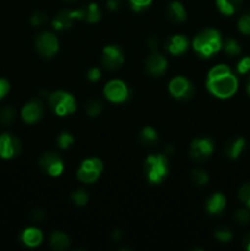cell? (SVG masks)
Segmentation results:
<instances>
[{
  "label": "cell",
  "mask_w": 250,
  "mask_h": 251,
  "mask_svg": "<svg viewBox=\"0 0 250 251\" xmlns=\"http://www.w3.org/2000/svg\"><path fill=\"white\" fill-rule=\"evenodd\" d=\"M74 17L71 16L70 10H61L56 14L55 19L53 20V27L55 29H68L73 25Z\"/></svg>",
  "instance_id": "e0dca14e"
},
{
  "label": "cell",
  "mask_w": 250,
  "mask_h": 251,
  "mask_svg": "<svg viewBox=\"0 0 250 251\" xmlns=\"http://www.w3.org/2000/svg\"><path fill=\"white\" fill-rule=\"evenodd\" d=\"M46 21L47 16L46 14L42 11H36L31 17V24L33 25V26H41V25H43Z\"/></svg>",
  "instance_id": "e575fe53"
},
{
  "label": "cell",
  "mask_w": 250,
  "mask_h": 251,
  "mask_svg": "<svg viewBox=\"0 0 250 251\" xmlns=\"http://www.w3.org/2000/svg\"><path fill=\"white\" fill-rule=\"evenodd\" d=\"M100 19V11L97 4H90L86 7L85 20L87 22H97Z\"/></svg>",
  "instance_id": "cb8c5ba5"
},
{
  "label": "cell",
  "mask_w": 250,
  "mask_h": 251,
  "mask_svg": "<svg viewBox=\"0 0 250 251\" xmlns=\"http://www.w3.org/2000/svg\"><path fill=\"white\" fill-rule=\"evenodd\" d=\"M140 141L145 145V146H154L158 142V135H157L156 130L152 127L147 126L142 129L141 134H140Z\"/></svg>",
  "instance_id": "603a6c76"
},
{
  "label": "cell",
  "mask_w": 250,
  "mask_h": 251,
  "mask_svg": "<svg viewBox=\"0 0 250 251\" xmlns=\"http://www.w3.org/2000/svg\"><path fill=\"white\" fill-rule=\"evenodd\" d=\"M193 180L194 183L196 184L198 186H203L207 184L208 181V176L207 172L203 171V169H194L193 171Z\"/></svg>",
  "instance_id": "83f0119b"
},
{
  "label": "cell",
  "mask_w": 250,
  "mask_h": 251,
  "mask_svg": "<svg viewBox=\"0 0 250 251\" xmlns=\"http://www.w3.org/2000/svg\"><path fill=\"white\" fill-rule=\"evenodd\" d=\"M213 151V141L211 139H196L190 145V157L196 162H201L211 156Z\"/></svg>",
  "instance_id": "7c38bea8"
},
{
  "label": "cell",
  "mask_w": 250,
  "mask_h": 251,
  "mask_svg": "<svg viewBox=\"0 0 250 251\" xmlns=\"http://www.w3.org/2000/svg\"><path fill=\"white\" fill-rule=\"evenodd\" d=\"M15 112L11 107H4L0 110V125H10L14 120Z\"/></svg>",
  "instance_id": "484cf974"
},
{
  "label": "cell",
  "mask_w": 250,
  "mask_h": 251,
  "mask_svg": "<svg viewBox=\"0 0 250 251\" xmlns=\"http://www.w3.org/2000/svg\"><path fill=\"white\" fill-rule=\"evenodd\" d=\"M234 221L240 226H245L250 221V213L247 210H238L234 215Z\"/></svg>",
  "instance_id": "f546056e"
},
{
  "label": "cell",
  "mask_w": 250,
  "mask_h": 251,
  "mask_svg": "<svg viewBox=\"0 0 250 251\" xmlns=\"http://www.w3.org/2000/svg\"><path fill=\"white\" fill-rule=\"evenodd\" d=\"M87 77L90 81H98L100 77V71L98 68H92L88 70Z\"/></svg>",
  "instance_id": "74e56055"
},
{
  "label": "cell",
  "mask_w": 250,
  "mask_h": 251,
  "mask_svg": "<svg viewBox=\"0 0 250 251\" xmlns=\"http://www.w3.org/2000/svg\"><path fill=\"white\" fill-rule=\"evenodd\" d=\"M44 105L39 100H32L22 108V119L28 124H33V123L38 122L41 117L43 115Z\"/></svg>",
  "instance_id": "4fadbf2b"
},
{
  "label": "cell",
  "mask_w": 250,
  "mask_h": 251,
  "mask_svg": "<svg viewBox=\"0 0 250 251\" xmlns=\"http://www.w3.org/2000/svg\"><path fill=\"white\" fill-rule=\"evenodd\" d=\"M103 169V163L98 158H88L85 159L78 168L77 178L82 183H95L100 176V172Z\"/></svg>",
  "instance_id": "5b68a950"
},
{
  "label": "cell",
  "mask_w": 250,
  "mask_h": 251,
  "mask_svg": "<svg viewBox=\"0 0 250 251\" xmlns=\"http://www.w3.org/2000/svg\"><path fill=\"white\" fill-rule=\"evenodd\" d=\"M169 92L173 97H175L179 100H189L194 96V87L185 77H174L169 82Z\"/></svg>",
  "instance_id": "8992f818"
},
{
  "label": "cell",
  "mask_w": 250,
  "mask_h": 251,
  "mask_svg": "<svg viewBox=\"0 0 250 251\" xmlns=\"http://www.w3.org/2000/svg\"><path fill=\"white\" fill-rule=\"evenodd\" d=\"M168 19L173 22H183L186 19V12L183 5L179 1H173L167 9Z\"/></svg>",
  "instance_id": "ac0fdd59"
},
{
  "label": "cell",
  "mask_w": 250,
  "mask_h": 251,
  "mask_svg": "<svg viewBox=\"0 0 250 251\" xmlns=\"http://www.w3.org/2000/svg\"><path fill=\"white\" fill-rule=\"evenodd\" d=\"M239 199L248 205L250 208V183L243 185L239 190Z\"/></svg>",
  "instance_id": "836d02e7"
},
{
  "label": "cell",
  "mask_w": 250,
  "mask_h": 251,
  "mask_svg": "<svg viewBox=\"0 0 250 251\" xmlns=\"http://www.w3.org/2000/svg\"><path fill=\"white\" fill-rule=\"evenodd\" d=\"M71 200L77 206H85L88 201V195L85 190H76L71 194Z\"/></svg>",
  "instance_id": "f1b7e54d"
},
{
  "label": "cell",
  "mask_w": 250,
  "mask_h": 251,
  "mask_svg": "<svg viewBox=\"0 0 250 251\" xmlns=\"http://www.w3.org/2000/svg\"><path fill=\"white\" fill-rule=\"evenodd\" d=\"M238 26H239V29L243 33L250 34V15H243L239 19V21H238Z\"/></svg>",
  "instance_id": "d6a6232c"
},
{
  "label": "cell",
  "mask_w": 250,
  "mask_h": 251,
  "mask_svg": "<svg viewBox=\"0 0 250 251\" xmlns=\"http://www.w3.org/2000/svg\"><path fill=\"white\" fill-rule=\"evenodd\" d=\"M188 38L185 36H181V34L173 36L167 42V49L173 55H179V54L184 53L186 50V48H188Z\"/></svg>",
  "instance_id": "9a60e30c"
},
{
  "label": "cell",
  "mask_w": 250,
  "mask_h": 251,
  "mask_svg": "<svg viewBox=\"0 0 250 251\" xmlns=\"http://www.w3.org/2000/svg\"><path fill=\"white\" fill-rule=\"evenodd\" d=\"M193 47L198 54L203 58H208L213 53L218 51L222 47L220 32L216 29H205L195 37Z\"/></svg>",
  "instance_id": "7a4b0ae2"
},
{
  "label": "cell",
  "mask_w": 250,
  "mask_h": 251,
  "mask_svg": "<svg viewBox=\"0 0 250 251\" xmlns=\"http://www.w3.org/2000/svg\"><path fill=\"white\" fill-rule=\"evenodd\" d=\"M248 14H249V15H250V11H249V12H248Z\"/></svg>",
  "instance_id": "7dc6e473"
},
{
  "label": "cell",
  "mask_w": 250,
  "mask_h": 251,
  "mask_svg": "<svg viewBox=\"0 0 250 251\" xmlns=\"http://www.w3.org/2000/svg\"><path fill=\"white\" fill-rule=\"evenodd\" d=\"M104 95L110 102L123 103L129 98L130 91L127 86L120 80H113L105 85Z\"/></svg>",
  "instance_id": "ba28073f"
},
{
  "label": "cell",
  "mask_w": 250,
  "mask_h": 251,
  "mask_svg": "<svg viewBox=\"0 0 250 251\" xmlns=\"http://www.w3.org/2000/svg\"><path fill=\"white\" fill-rule=\"evenodd\" d=\"M120 237H122V232L120 230H114V233H113V239L119 240Z\"/></svg>",
  "instance_id": "ee69618b"
},
{
  "label": "cell",
  "mask_w": 250,
  "mask_h": 251,
  "mask_svg": "<svg viewBox=\"0 0 250 251\" xmlns=\"http://www.w3.org/2000/svg\"><path fill=\"white\" fill-rule=\"evenodd\" d=\"M167 60L159 53H152L146 60V70L151 76L158 77L166 71Z\"/></svg>",
  "instance_id": "5bb4252c"
},
{
  "label": "cell",
  "mask_w": 250,
  "mask_h": 251,
  "mask_svg": "<svg viewBox=\"0 0 250 251\" xmlns=\"http://www.w3.org/2000/svg\"><path fill=\"white\" fill-rule=\"evenodd\" d=\"M238 87V81L235 76L230 73L227 65H216L208 73L207 90L212 95L220 98H228L234 95Z\"/></svg>",
  "instance_id": "6da1fadb"
},
{
  "label": "cell",
  "mask_w": 250,
  "mask_h": 251,
  "mask_svg": "<svg viewBox=\"0 0 250 251\" xmlns=\"http://www.w3.org/2000/svg\"><path fill=\"white\" fill-rule=\"evenodd\" d=\"M223 48H225V53L230 56L238 55L242 51V48L235 39H225V43H223Z\"/></svg>",
  "instance_id": "d4e9b609"
},
{
  "label": "cell",
  "mask_w": 250,
  "mask_h": 251,
  "mask_svg": "<svg viewBox=\"0 0 250 251\" xmlns=\"http://www.w3.org/2000/svg\"><path fill=\"white\" fill-rule=\"evenodd\" d=\"M215 237L216 239H218L220 242L222 243H228L230 242V239H232V233H230L229 229H227V228H221V229H217L215 233Z\"/></svg>",
  "instance_id": "1f68e13d"
},
{
  "label": "cell",
  "mask_w": 250,
  "mask_h": 251,
  "mask_svg": "<svg viewBox=\"0 0 250 251\" xmlns=\"http://www.w3.org/2000/svg\"><path fill=\"white\" fill-rule=\"evenodd\" d=\"M74 142V137L71 136L70 134H68V132H63V134L59 135L58 137V145L60 149L65 150L68 149L69 146H71Z\"/></svg>",
  "instance_id": "4dcf8cb0"
},
{
  "label": "cell",
  "mask_w": 250,
  "mask_h": 251,
  "mask_svg": "<svg viewBox=\"0 0 250 251\" xmlns=\"http://www.w3.org/2000/svg\"><path fill=\"white\" fill-rule=\"evenodd\" d=\"M39 166L46 173L51 176H60L64 171L63 159L55 152H46L39 159Z\"/></svg>",
  "instance_id": "9c48e42d"
},
{
  "label": "cell",
  "mask_w": 250,
  "mask_h": 251,
  "mask_svg": "<svg viewBox=\"0 0 250 251\" xmlns=\"http://www.w3.org/2000/svg\"><path fill=\"white\" fill-rule=\"evenodd\" d=\"M50 247L53 250H64L69 247L70 244V239L66 234L61 232H54L53 234L50 235Z\"/></svg>",
  "instance_id": "7402d4cb"
},
{
  "label": "cell",
  "mask_w": 250,
  "mask_h": 251,
  "mask_svg": "<svg viewBox=\"0 0 250 251\" xmlns=\"http://www.w3.org/2000/svg\"><path fill=\"white\" fill-rule=\"evenodd\" d=\"M107 6L109 10H117L119 7V0H108Z\"/></svg>",
  "instance_id": "60d3db41"
},
{
  "label": "cell",
  "mask_w": 250,
  "mask_h": 251,
  "mask_svg": "<svg viewBox=\"0 0 250 251\" xmlns=\"http://www.w3.org/2000/svg\"><path fill=\"white\" fill-rule=\"evenodd\" d=\"M65 1H69V2H71V1H75V0H65Z\"/></svg>",
  "instance_id": "bcb514c9"
},
{
  "label": "cell",
  "mask_w": 250,
  "mask_h": 251,
  "mask_svg": "<svg viewBox=\"0 0 250 251\" xmlns=\"http://www.w3.org/2000/svg\"><path fill=\"white\" fill-rule=\"evenodd\" d=\"M123 61H124V55H123V50L118 46H107L103 49L102 55V64L107 70L114 71L122 66Z\"/></svg>",
  "instance_id": "30bf717a"
},
{
  "label": "cell",
  "mask_w": 250,
  "mask_h": 251,
  "mask_svg": "<svg viewBox=\"0 0 250 251\" xmlns=\"http://www.w3.org/2000/svg\"><path fill=\"white\" fill-rule=\"evenodd\" d=\"M149 44H150V48H151V49H156L157 48V44H158V41H157L156 37H151V38H150Z\"/></svg>",
  "instance_id": "b9f144b4"
},
{
  "label": "cell",
  "mask_w": 250,
  "mask_h": 251,
  "mask_svg": "<svg viewBox=\"0 0 250 251\" xmlns=\"http://www.w3.org/2000/svg\"><path fill=\"white\" fill-rule=\"evenodd\" d=\"M245 141L242 137H238V139L232 140V141L228 142L225 147V154L230 159L238 158L240 153H242L243 149H244Z\"/></svg>",
  "instance_id": "d6986e66"
},
{
  "label": "cell",
  "mask_w": 250,
  "mask_h": 251,
  "mask_svg": "<svg viewBox=\"0 0 250 251\" xmlns=\"http://www.w3.org/2000/svg\"><path fill=\"white\" fill-rule=\"evenodd\" d=\"M21 240L27 247L34 248L41 244L42 240H43V235H42L41 230L37 229V228H27L22 232Z\"/></svg>",
  "instance_id": "2e32d148"
},
{
  "label": "cell",
  "mask_w": 250,
  "mask_h": 251,
  "mask_svg": "<svg viewBox=\"0 0 250 251\" xmlns=\"http://www.w3.org/2000/svg\"><path fill=\"white\" fill-rule=\"evenodd\" d=\"M152 0H130L132 10H135V11H140V10L145 9V7L149 6Z\"/></svg>",
  "instance_id": "d590c367"
},
{
  "label": "cell",
  "mask_w": 250,
  "mask_h": 251,
  "mask_svg": "<svg viewBox=\"0 0 250 251\" xmlns=\"http://www.w3.org/2000/svg\"><path fill=\"white\" fill-rule=\"evenodd\" d=\"M243 243H244L245 248H247V250L250 251V233H248L247 235L244 237V240H243Z\"/></svg>",
  "instance_id": "7bdbcfd3"
},
{
  "label": "cell",
  "mask_w": 250,
  "mask_h": 251,
  "mask_svg": "<svg viewBox=\"0 0 250 251\" xmlns=\"http://www.w3.org/2000/svg\"><path fill=\"white\" fill-rule=\"evenodd\" d=\"M32 218L34 221H37V222H39V221H42L44 218V212L42 210H34L32 212Z\"/></svg>",
  "instance_id": "ab89813d"
},
{
  "label": "cell",
  "mask_w": 250,
  "mask_h": 251,
  "mask_svg": "<svg viewBox=\"0 0 250 251\" xmlns=\"http://www.w3.org/2000/svg\"><path fill=\"white\" fill-rule=\"evenodd\" d=\"M216 4L222 14L232 15L242 7L243 0H216Z\"/></svg>",
  "instance_id": "44dd1931"
},
{
  "label": "cell",
  "mask_w": 250,
  "mask_h": 251,
  "mask_svg": "<svg viewBox=\"0 0 250 251\" xmlns=\"http://www.w3.org/2000/svg\"><path fill=\"white\" fill-rule=\"evenodd\" d=\"M237 69L240 74L248 73V71L250 70V58L249 56H247V58H243L242 60L238 63Z\"/></svg>",
  "instance_id": "8d00e7d4"
},
{
  "label": "cell",
  "mask_w": 250,
  "mask_h": 251,
  "mask_svg": "<svg viewBox=\"0 0 250 251\" xmlns=\"http://www.w3.org/2000/svg\"><path fill=\"white\" fill-rule=\"evenodd\" d=\"M36 49L41 55L46 56V58H50L59 49L58 38L53 33H49V32L38 34L36 38Z\"/></svg>",
  "instance_id": "52a82bcc"
},
{
  "label": "cell",
  "mask_w": 250,
  "mask_h": 251,
  "mask_svg": "<svg viewBox=\"0 0 250 251\" xmlns=\"http://www.w3.org/2000/svg\"><path fill=\"white\" fill-rule=\"evenodd\" d=\"M225 198L221 193H216L208 199L207 205H206V208H207L208 212L211 215H217L221 211L225 208Z\"/></svg>",
  "instance_id": "ffe728a7"
},
{
  "label": "cell",
  "mask_w": 250,
  "mask_h": 251,
  "mask_svg": "<svg viewBox=\"0 0 250 251\" xmlns=\"http://www.w3.org/2000/svg\"><path fill=\"white\" fill-rule=\"evenodd\" d=\"M48 103L50 109L58 115L71 114L76 109L75 98L68 92L64 91H56L48 96Z\"/></svg>",
  "instance_id": "277c9868"
},
{
  "label": "cell",
  "mask_w": 250,
  "mask_h": 251,
  "mask_svg": "<svg viewBox=\"0 0 250 251\" xmlns=\"http://www.w3.org/2000/svg\"><path fill=\"white\" fill-rule=\"evenodd\" d=\"M21 142L11 134H2L0 136V157L5 159L19 156L21 152Z\"/></svg>",
  "instance_id": "8fae6325"
},
{
  "label": "cell",
  "mask_w": 250,
  "mask_h": 251,
  "mask_svg": "<svg viewBox=\"0 0 250 251\" xmlns=\"http://www.w3.org/2000/svg\"><path fill=\"white\" fill-rule=\"evenodd\" d=\"M145 173L151 184H159L168 173V159L163 154L147 157L145 162Z\"/></svg>",
  "instance_id": "3957f363"
},
{
  "label": "cell",
  "mask_w": 250,
  "mask_h": 251,
  "mask_svg": "<svg viewBox=\"0 0 250 251\" xmlns=\"http://www.w3.org/2000/svg\"><path fill=\"white\" fill-rule=\"evenodd\" d=\"M86 112L90 117H96V115L100 114L102 112V103L98 100H90L86 103Z\"/></svg>",
  "instance_id": "4316f807"
},
{
  "label": "cell",
  "mask_w": 250,
  "mask_h": 251,
  "mask_svg": "<svg viewBox=\"0 0 250 251\" xmlns=\"http://www.w3.org/2000/svg\"><path fill=\"white\" fill-rule=\"evenodd\" d=\"M247 92H248V95L250 96V76H249V78H248V82H247Z\"/></svg>",
  "instance_id": "f6af8a7d"
},
{
  "label": "cell",
  "mask_w": 250,
  "mask_h": 251,
  "mask_svg": "<svg viewBox=\"0 0 250 251\" xmlns=\"http://www.w3.org/2000/svg\"><path fill=\"white\" fill-rule=\"evenodd\" d=\"M9 88H10L9 82H7L6 80L0 78V100H1L2 97H5V95L9 92Z\"/></svg>",
  "instance_id": "f35d334b"
}]
</instances>
